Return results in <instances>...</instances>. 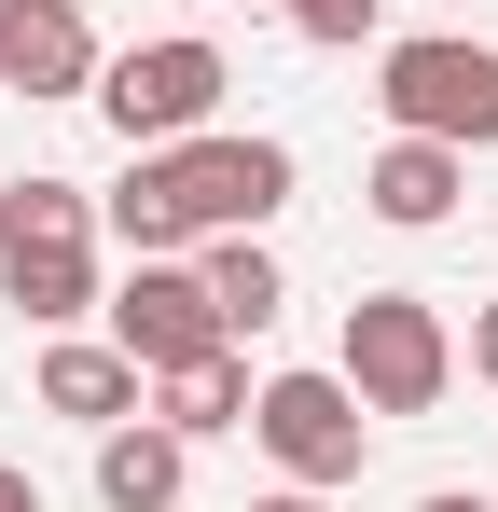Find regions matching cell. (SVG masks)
<instances>
[{"mask_svg":"<svg viewBox=\"0 0 498 512\" xmlns=\"http://www.w3.org/2000/svg\"><path fill=\"white\" fill-rule=\"evenodd\" d=\"M249 512H332V499H319V485H277V499H249Z\"/></svg>","mask_w":498,"mask_h":512,"instance_id":"obj_17","label":"cell"},{"mask_svg":"<svg viewBox=\"0 0 498 512\" xmlns=\"http://www.w3.org/2000/svg\"><path fill=\"white\" fill-rule=\"evenodd\" d=\"M249 429H263V457L291 471V485H360V457H374V402L346 388V374H263L249 388Z\"/></svg>","mask_w":498,"mask_h":512,"instance_id":"obj_4","label":"cell"},{"mask_svg":"<svg viewBox=\"0 0 498 512\" xmlns=\"http://www.w3.org/2000/svg\"><path fill=\"white\" fill-rule=\"evenodd\" d=\"M97 28H83V0H0V84L14 97H97Z\"/></svg>","mask_w":498,"mask_h":512,"instance_id":"obj_8","label":"cell"},{"mask_svg":"<svg viewBox=\"0 0 498 512\" xmlns=\"http://www.w3.org/2000/svg\"><path fill=\"white\" fill-rule=\"evenodd\" d=\"M0 512H42V485H28V471H14V457H0Z\"/></svg>","mask_w":498,"mask_h":512,"instance_id":"obj_16","label":"cell"},{"mask_svg":"<svg viewBox=\"0 0 498 512\" xmlns=\"http://www.w3.org/2000/svg\"><path fill=\"white\" fill-rule=\"evenodd\" d=\"M485 512H498V499H485Z\"/></svg>","mask_w":498,"mask_h":512,"instance_id":"obj_20","label":"cell"},{"mask_svg":"<svg viewBox=\"0 0 498 512\" xmlns=\"http://www.w3.org/2000/svg\"><path fill=\"white\" fill-rule=\"evenodd\" d=\"M291 208V153L277 139H166V153H139L125 167V194H111V222H125V250H194V236H263Z\"/></svg>","mask_w":498,"mask_h":512,"instance_id":"obj_1","label":"cell"},{"mask_svg":"<svg viewBox=\"0 0 498 512\" xmlns=\"http://www.w3.org/2000/svg\"><path fill=\"white\" fill-rule=\"evenodd\" d=\"M222 84H236V70H222V42H194V28H180V42L111 56V70H97V111H111V139H125V153H166V139H194V125L222 111Z\"/></svg>","mask_w":498,"mask_h":512,"instance_id":"obj_5","label":"cell"},{"mask_svg":"<svg viewBox=\"0 0 498 512\" xmlns=\"http://www.w3.org/2000/svg\"><path fill=\"white\" fill-rule=\"evenodd\" d=\"M194 277H208V305H222V333H263L291 291H277V250L263 236H194Z\"/></svg>","mask_w":498,"mask_h":512,"instance_id":"obj_13","label":"cell"},{"mask_svg":"<svg viewBox=\"0 0 498 512\" xmlns=\"http://www.w3.org/2000/svg\"><path fill=\"white\" fill-rule=\"evenodd\" d=\"M346 388H360L374 416H429V402L457 388L443 305H429V291H360V305H346Z\"/></svg>","mask_w":498,"mask_h":512,"instance_id":"obj_3","label":"cell"},{"mask_svg":"<svg viewBox=\"0 0 498 512\" xmlns=\"http://www.w3.org/2000/svg\"><path fill=\"white\" fill-rule=\"evenodd\" d=\"M374 97H388L402 139H457V153H485V139H498V42H388Z\"/></svg>","mask_w":498,"mask_h":512,"instance_id":"obj_6","label":"cell"},{"mask_svg":"<svg viewBox=\"0 0 498 512\" xmlns=\"http://www.w3.org/2000/svg\"><path fill=\"white\" fill-rule=\"evenodd\" d=\"M415 512H485V499H457V485H443V499H415Z\"/></svg>","mask_w":498,"mask_h":512,"instance_id":"obj_18","label":"cell"},{"mask_svg":"<svg viewBox=\"0 0 498 512\" xmlns=\"http://www.w3.org/2000/svg\"><path fill=\"white\" fill-rule=\"evenodd\" d=\"M471 374H485V388H498V305H485V319H471Z\"/></svg>","mask_w":498,"mask_h":512,"instance_id":"obj_15","label":"cell"},{"mask_svg":"<svg viewBox=\"0 0 498 512\" xmlns=\"http://www.w3.org/2000/svg\"><path fill=\"white\" fill-rule=\"evenodd\" d=\"M180 485H194V443H180L166 416H125V429H97V499H111V512H166Z\"/></svg>","mask_w":498,"mask_h":512,"instance_id":"obj_9","label":"cell"},{"mask_svg":"<svg viewBox=\"0 0 498 512\" xmlns=\"http://www.w3.org/2000/svg\"><path fill=\"white\" fill-rule=\"evenodd\" d=\"M111 346H125L139 374H166V360H208V346H236V333H222L208 277H194L180 250H139V277L111 291Z\"/></svg>","mask_w":498,"mask_h":512,"instance_id":"obj_7","label":"cell"},{"mask_svg":"<svg viewBox=\"0 0 498 512\" xmlns=\"http://www.w3.org/2000/svg\"><path fill=\"white\" fill-rule=\"evenodd\" d=\"M42 402L83 416V429H125L139 416V360L125 346H42Z\"/></svg>","mask_w":498,"mask_h":512,"instance_id":"obj_12","label":"cell"},{"mask_svg":"<svg viewBox=\"0 0 498 512\" xmlns=\"http://www.w3.org/2000/svg\"><path fill=\"white\" fill-rule=\"evenodd\" d=\"M0 305L42 333L97 305V194L83 180H0Z\"/></svg>","mask_w":498,"mask_h":512,"instance_id":"obj_2","label":"cell"},{"mask_svg":"<svg viewBox=\"0 0 498 512\" xmlns=\"http://www.w3.org/2000/svg\"><path fill=\"white\" fill-rule=\"evenodd\" d=\"M194 14H208V0H194Z\"/></svg>","mask_w":498,"mask_h":512,"instance_id":"obj_19","label":"cell"},{"mask_svg":"<svg viewBox=\"0 0 498 512\" xmlns=\"http://www.w3.org/2000/svg\"><path fill=\"white\" fill-rule=\"evenodd\" d=\"M457 180H471V153H457V139H388V153H374V180H360V208H374V222H402V236H429V222L457 208Z\"/></svg>","mask_w":498,"mask_h":512,"instance_id":"obj_10","label":"cell"},{"mask_svg":"<svg viewBox=\"0 0 498 512\" xmlns=\"http://www.w3.org/2000/svg\"><path fill=\"white\" fill-rule=\"evenodd\" d=\"M305 42H374V0H277Z\"/></svg>","mask_w":498,"mask_h":512,"instance_id":"obj_14","label":"cell"},{"mask_svg":"<svg viewBox=\"0 0 498 512\" xmlns=\"http://www.w3.org/2000/svg\"><path fill=\"white\" fill-rule=\"evenodd\" d=\"M153 416L180 429V443H208V429H249V360H236V346H208V360H166V374H153Z\"/></svg>","mask_w":498,"mask_h":512,"instance_id":"obj_11","label":"cell"}]
</instances>
